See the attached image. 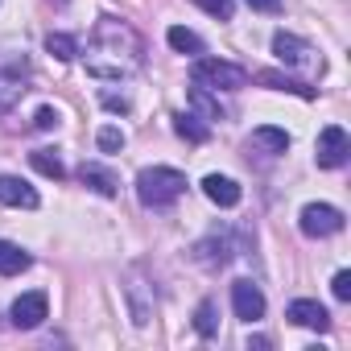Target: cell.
<instances>
[{
  "instance_id": "cell-1",
  "label": "cell",
  "mask_w": 351,
  "mask_h": 351,
  "mask_svg": "<svg viewBox=\"0 0 351 351\" xmlns=\"http://www.w3.org/2000/svg\"><path fill=\"white\" fill-rule=\"evenodd\" d=\"M87 58V71L95 79H124L141 66L145 58V42L116 17H104L91 34V50L83 54Z\"/></svg>"
},
{
  "instance_id": "cell-2",
  "label": "cell",
  "mask_w": 351,
  "mask_h": 351,
  "mask_svg": "<svg viewBox=\"0 0 351 351\" xmlns=\"http://www.w3.org/2000/svg\"><path fill=\"white\" fill-rule=\"evenodd\" d=\"M186 195V173L182 169H169V165H149L136 173V199L141 207L165 211L169 203H178Z\"/></svg>"
},
{
  "instance_id": "cell-3",
  "label": "cell",
  "mask_w": 351,
  "mask_h": 351,
  "mask_svg": "<svg viewBox=\"0 0 351 351\" xmlns=\"http://www.w3.org/2000/svg\"><path fill=\"white\" fill-rule=\"evenodd\" d=\"M191 79L199 87H207V91H240V87H248V71H240L236 62H223V58H195Z\"/></svg>"
},
{
  "instance_id": "cell-4",
  "label": "cell",
  "mask_w": 351,
  "mask_h": 351,
  "mask_svg": "<svg viewBox=\"0 0 351 351\" xmlns=\"http://www.w3.org/2000/svg\"><path fill=\"white\" fill-rule=\"evenodd\" d=\"M347 153H351V136H347L339 124H326V128L318 132V145H314L318 165H322V169H339V165H347Z\"/></svg>"
},
{
  "instance_id": "cell-5",
  "label": "cell",
  "mask_w": 351,
  "mask_h": 351,
  "mask_svg": "<svg viewBox=\"0 0 351 351\" xmlns=\"http://www.w3.org/2000/svg\"><path fill=\"white\" fill-rule=\"evenodd\" d=\"M298 223H302V232L310 240H322V236L343 232V211L330 207V203H310V207H302V219Z\"/></svg>"
},
{
  "instance_id": "cell-6",
  "label": "cell",
  "mask_w": 351,
  "mask_h": 351,
  "mask_svg": "<svg viewBox=\"0 0 351 351\" xmlns=\"http://www.w3.org/2000/svg\"><path fill=\"white\" fill-rule=\"evenodd\" d=\"M9 314H13V326L17 330H34V326H42L50 318V302H46L42 289H34V293H21Z\"/></svg>"
},
{
  "instance_id": "cell-7",
  "label": "cell",
  "mask_w": 351,
  "mask_h": 351,
  "mask_svg": "<svg viewBox=\"0 0 351 351\" xmlns=\"http://www.w3.org/2000/svg\"><path fill=\"white\" fill-rule=\"evenodd\" d=\"M232 310H236V318L256 322V318H265V293L244 277V281H236V285H232Z\"/></svg>"
},
{
  "instance_id": "cell-8",
  "label": "cell",
  "mask_w": 351,
  "mask_h": 351,
  "mask_svg": "<svg viewBox=\"0 0 351 351\" xmlns=\"http://www.w3.org/2000/svg\"><path fill=\"white\" fill-rule=\"evenodd\" d=\"M0 203H5V207H25V211H34L42 199H38V191H34L25 178H13V173H0Z\"/></svg>"
},
{
  "instance_id": "cell-9",
  "label": "cell",
  "mask_w": 351,
  "mask_h": 351,
  "mask_svg": "<svg viewBox=\"0 0 351 351\" xmlns=\"http://www.w3.org/2000/svg\"><path fill=\"white\" fill-rule=\"evenodd\" d=\"M195 261H199V265H207V269H223V265L232 261V240H228V236H219V232H211L207 240H199V244H195Z\"/></svg>"
},
{
  "instance_id": "cell-10",
  "label": "cell",
  "mask_w": 351,
  "mask_h": 351,
  "mask_svg": "<svg viewBox=\"0 0 351 351\" xmlns=\"http://www.w3.org/2000/svg\"><path fill=\"white\" fill-rule=\"evenodd\" d=\"M285 318H289V322H298V326H310V330H326V326H330V314H326V306H318V302H310V298H298V302H289Z\"/></svg>"
},
{
  "instance_id": "cell-11",
  "label": "cell",
  "mask_w": 351,
  "mask_h": 351,
  "mask_svg": "<svg viewBox=\"0 0 351 351\" xmlns=\"http://www.w3.org/2000/svg\"><path fill=\"white\" fill-rule=\"evenodd\" d=\"M203 195H207V199H211L215 207H236V203L244 199L240 182L223 178V173H207V178H203Z\"/></svg>"
},
{
  "instance_id": "cell-12",
  "label": "cell",
  "mask_w": 351,
  "mask_h": 351,
  "mask_svg": "<svg viewBox=\"0 0 351 351\" xmlns=\"http://www.w3.org/2000/svg\"><path fill=\"white\" fill-rule=\"evenodd\" d=\"M79 178H83V182H87L91 191L108 195V199H112V195L120 191V182H116V173H112V169H104L99 161H83V165H79Z\"/></svg>"
},
{
  "instance_id": "cell-13",
  "label": "cell",
  "mask_w": 351,
  "mask_h": 351,
  "mask_svg": "<svg viewBox=\"0 0 351 351\" xmlns=\"http://www.w3.org/2000/svg\"><path fill=\"white\" fill-rule=\"evenodd\" d=\"M273 54H277L281 62H289V66H302V62H306V54H310V46H306L302 38H293V34H285V29H281V34L273 38Z\"/></svg>"
},
{
  "instance_id": "cell-14",
  "label": "cell",
  "mask_w": 351,
  "mask_h": 351,
  "mask_svg": "<svg viewBox=\"0 0 351 351\" xmlns=\"http://www.w3.org/2000/svg\"><path fill=\"white\" fill-rule=\"evenodd\" d=\"M29 269V252L13 240H0V277H17Z\"/></svg>"
},
{
  "instance_id": "cell-15",
  "label": "cell",
  "mask_w": 351,
  "mask_h": 351,
  "mask_svg": "<svg viewBox=\"0 0 351 351\" xmlns=\"http://www.w3.org/2000/svg\"><path fill=\"white\" fill-rule=\"evenodd\" d=\"M29 165H34L38 173H46V178H54V182L66 178V165H62V157H58L54 149H34V153H29Z\"/></svg>"
},
{
  "instance_id": "cell-16",
  "label": "cell",
  "mask_w": 351,
  "mask_h": 351,
  "mask_svg": "<svg viewBox=\"0 0 351 351\" xmlns=\"http://www.w3.org/2000/svg\"><path fill=\"white\" fill-rule=\"evenodd\" d=\"M265 87H273V91H293V95H302V99H314V87H306V83H298V79H289V75H277V71H261L256 75Z\"/></svg>"
},
{
  "instance_id": "cell-17",
  "label": "cell",
  "mask_w": 351,
  "mask_h": 351,
  "mask_svg": "<svg viewBox=\"0 0 351 351\" xmlns=\"http://www.w3.org/2000/svg\"><path fill=\"white\" fill-rule=\"evenodd\" d=\"M173 132H178L182 141H191V145H203V141L211 136V128H207V124H199V116H191V112L173 116Z\"/></svg>"
},
{
  "instance_id": "cell-18",
  "label": "cell",
  "mask_w": 351,
  "mask_h": 351,
  "mask_svg": "<svg viewBox=\"0 0 351 351\" xmlns=\"http://www.w3.org/2000/svg\"><path fill=\"white\" fill-rule=\"evenodd\" d=\"M165 42L178 50V54H203V38H199V34H191V29H182V25H169Z\"/></svg>"
},
{
  "instance_id": "cell-19",
  "label": "cell",
  "mask_w": 351,
  "mask_h": 351,
  "mask_svg": "<svg viewBox=\"0 0 351 351\" xmlns=\"http://www.w3.org/2000/svg\"><path fill=\"white\" fill-rule=\"evenodd\" d=\"M252 145H261V149H269V153H285V149H289V132H285V128L265 124V128H256V132H252Z\"/></svg>"
},
{
  "instance_id": "cell-20",
  "label": "cell",
  "mask_w": 351,
  "mask_h": 351,
  "mask_svg": "<svg viewBox=\"0 0 351 351\" xmlns=\"http://www.w3.org/2000/svg\"><path fill=\"white\" fill-rule=\"evenodd\" d=\"M21 95H25V83H21V75H0V116H5V112H13Z\"/></svg>"
},
{
  "instance_id": "cell-21",
  "label": "cell",
  "mask_w": 351,
  "mask_h": 351,
  "mask_svg": "<svg viewBox=\"0 0 351 351\" xmlns=\"http://www.w3.org/2000/svg\"><path fill=\"white\" fill-rule=\"evenodd\" d=\"M191 108H195V112H203L207 120H223V108H219V99H215L207 87H199V83L191 87Z\"/></svg>"
},
{
  "instance_id": "cell-22",
  "label": "cell",
  "mask_w": 351,
  "mask_h": 351,
  "mask_svg": "<svg viewBox=\"0 0 351 351\" xmlns=\"http://www.w3.org/2000/svg\"><path fill=\"white\" fill-rule=\"evenodd\" d=\"M128 298H132V322H136V326H149V318H153V298H145L141 281L128 285Z\"/></svg>"
},
{
  "instance_id": "cell-23",
  "label": "cell",
  "mask_w": 351,
  "mask_h": 351,
  "mask_svg": "<svg viewBox=\"0 0 351 351\" xmlns=\"http://www.w3.org/2000/svg\"><path fill=\"white\" fill-rule=\"evenodd\" d=\"M46 50H50L58 62H71V58H79V42H75L71 34H50V38H46Z\"/></svg>"
},
{
  "instance_id": "cell-24",
  "label": "cell",
  "mask_w": 351,
  "mask_h": 351,
  "mask_svg": "<svg viewBox=\"0 0 351 351\" xmlns=\"http://www.w3.org/2000/svg\"><path fill=\"white\" fill-rule=\"evenodd\" d=\"M215 326H219V318H215V302H211V298H203V302H199V310H195V330H199L203 339H211V335H215Z\"/></svg>"
},
{
  "instance_id": "cell-25",
  "label": "cell",
  "mask_w": 351,
  "mask_h": 351,
  "mask_svg": "<svg viewBox=\"0 0 351 351\" xmlns=\"http://www.w3.org/2000/svg\"><path fill=\"white\" fill-rule=\"evenodd\" d=\"M195 5H199L203 13L219 17V21H232V13H236V0H195Z\"/></svg>"
},
{
  "instance_id": "cell-26",
  "label": "cell",
  "mask_w": 351,
  "mask_h": 351,
  "mask_svg": "<svg viewBox=\"0 0 351 351\" xmlns=\"http://www.w3.org/2000/svg\"><path fill=\"white\" fill-rule=\"evenodd\" d=\"M95 145H99L104 153H116V149H124V132L108 124V128H99V136H95Z\"/></svg>"
},
{
  "instance_id": "cell-27",
  "label": "cell",
  "mask_w": 351,
  "mask_h": 351,
  "mask_svg": "<svg viewBox=\"0 0 351 351\" xmlns=\"http://www.w3.org/2000/svg\"><path fill=\"white\" fill-rule=\"evenodd\" d=\"M330 293L339 298V302H351V273L343 269V273H335V281H330Z\"/></svg>"
},
{
  "instance_id": "cell-28",
  "label": "cell",
  "mask_w": 351,
  "mask_h": 351,
  "mask_svg": "<svg viewBox=\"0 0 351 351\" xmlns=\"http://www.w3.org/2000/svg\"><path fill=\"white\" fill-rule=\"evenodd\" d=\"M34 124L46 132V128H58V112L54 108H38V116H34Z\"/></svg>"
},
{
  "instance_id": "cell-29",
  "label": "cell",
  "mask_w": 351,
  "mask_h": 351,
  "mask_svg": "<svg viewBox=\"0 0 351 351\" xmlns=\"http://www.w3.org/2000/svg\"><path fill=\"white\" fill-rule=\"evenodd\" d=\"M99 99H104V108H112V112H128V99H124V95H112V91H104Z\"/></svg>"
},
{
  "instance_id": "cell-30",
  "label": "cell",
  "mask_w": 351,
  "mask_h": 351,
  "mask_svg": "<svg viewBox=\"0 0 351 351\" xmlns=\"http://www.w3.org/2000/svg\"><path fill=\"white\" fill-rule=\"evenodd\" d=\"M248 9H256V13H281V0H248Z\"/></svg>"
},
{
  "instance_id": "cell-31",
  "label": "cell",
  "mask_w": 351,
  "mask_h": 351,
  "mask_svg": "<svg viewBox=\"0 0 351 351\" xmlns=\"http://www.w3.org/2000/svg\"><path fill=\"white\" fill-rule=\"evenodd\" d=\"M58 5H62V0H58Z\"/></svg>"
}]
</instances>
